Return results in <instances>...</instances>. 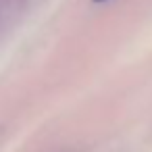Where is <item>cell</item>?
Here are the masks:
<instances>
[{"mask_svg": "<svg viewBox=\"0 0 152 152\" xmlns=\"http://www.w3.org/2000/svg\"><path fill=\"white\" fill-rule=\"evenodd\" d=\"M94 2H104V0H94Z\"/></svg>", "mask_w": 152, "mask_h": 152, "instance_id": "1", "label": "cell"}]
</instances>
